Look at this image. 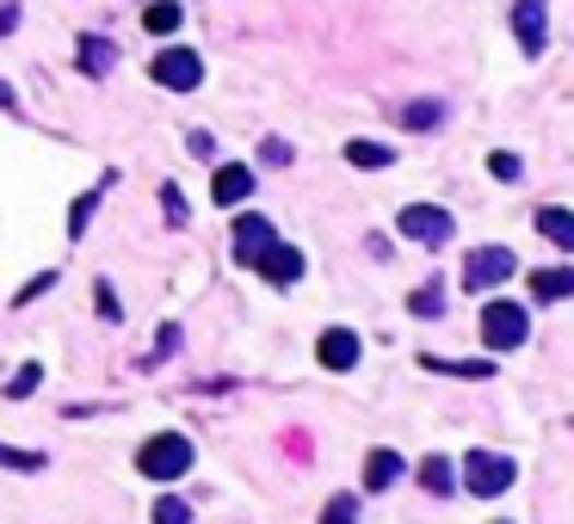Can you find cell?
<instances>
[{"instance_id":"1","label":"cell","mask_w":574,"mask_h":524,"mask_svg":"<svg viewBox=\"0 0 574 524\" xmlns=\"http://www.w3.org/2000/svg\"><path fill=\"white\" fill-rule=\"evenodd\" d=\"M137 469L149 475V481H179V475L191 469V439L186 432H155V439L137 451Z\"/></svg>"},{"instance_id":"2","label":"cell","mask_w":574,"mask_h":524,"mask_svg":"<svg viewBox=\"0 0 574 524\" xmlns=\"http://www.w3.org/2000/svg\"><path fill=\"white\" fill-rule=\"evenodd\" d=\"M525 334H531L525 303H488L482 308V346H488V352H519Z\"/></svg>"},{"instance_id":"3","label":"cell","mask_w":574,"mask_h":524,"mask_svg":"<svg viewBox=\"0 0 574 524\" xmlns=\"http://www.w3.org/2000/svg\"><path fill=\"white\" fill-rule=\"evenodd\" d=\"M513 457H501V451H470L464 457V488L476 493V500H494V493H506L513 488Z\"/></svg>"},{"instance_id":"4","label":"cell","mask_w":574,"mask_h":524,"mask_svg":"<svg viewBox=\"0 0 574 524\" xmlns=\"http://www.w3.org/2000/svg\"><path fill=\"white\" fill-rule=\"evenodd\" d=\"M396 229L408 241H420V247H445V241H452V217H445L438 203H408L396 217Z\"/></svg>"},{"instance_id":"5","label":"cell","mask_w":574,"mask_h":524,"mask_svg":"<svg viewBox=\"0 0 574 524\" xmlns=\"http://www.w3.org/2000/svg\"><path fill=\"white\" fill-rule=\"evenodd\" d=\"M149 74H155L161 86H174V93H191V86L204 81V62H198V50H161L155 62H149Z\"/></svg>"},{"instance_id":"6","label":"cell","mask_w":574,"mask_h":524,"mask_svg":"<svg viewBox=\"0 0 574 524\" xmlns=\"http://www.w3.org/2000/svg\"><path fill=\"white\" fill-rule=\"evenodd\" d=\"M513 278V254L506 247H476L470 266H464V290H494Z\"/></svg>"},{"instance_id":"7","label":"cell","mask_w":574,"mask_h":524,"mask_svg":"<svg viewBox=\"0 0 574 524\" xmlns=\"http://www.w3.org/2000/svg\"><path fill=\"white\" fill-rule=\"evenodd\" d=\"M513 32H519V50L538 56L543 37H550V13H543V0H513Z\"/></svg>"},{"instance_id":"8","label":"cell","mask_w":574,"mask_h":524,"mask_svg":"<svg viewBox=\"0 0 574 524\" xmlns=\"http://www.w3.org/2000/svg\"><path fill=\"white\" fill-rule=\"evenodd\" d=\"M272 241H279V235H272V222H266V217H242V222H235V259H242V266H260Z\"/></svg>"},{"instance_id":"9","label":"cell","mask_w":574,"mask_h":524,"mask_svg":"<svg viewBox=\"0 0 574 524\" xmlns=\"http://www.w3.org/2000/svg\"><path fill=\"white\" fill-rule=\"evenodd\" d=\"M315 358H321L328 371H352V364H359V334H347V327H328V334L315 339Z\"/></svg>"},{"instance_id":"10","label":"cell","mask_w":574,"mask_h":524,"mask_svg":"<svg viewBox=\"0 0 574 524\" xmlns=\"http://www.w3.org/2000/svg\"><path fill=\"white\" fill-rule=\"evenodd\" d=\"M562 296H574V271L569 266L531 271V303H562Z\"/></svg>"},{"instance_id":"11","label":"cell","mask_w":574,"mask_h":524,"mask_svg":"<svg viewBox=\"0 0 574 524\" xmlns=\"http://www.w3.org/2000/svg\"><path fill=\"white\" fill-rule=\"evenodd\" d=\"M74 50H81V68H87L93 81L118 68V44H112V37H99V32H87V37H81V44H74Z\"/></svg>"},{"instance_id":"12","label":"cell","mask_w":574,"mask_h":524,"mask_svg":"<svg viewBox=\"0 0 574 524\" xmlns=\"http://www.w3.org/2000/svg\"><path fill=\"white\" fill-rule=\"evenodd\" d=\"M260 271L272 278V284H296V278H303V254H296V247H284V241H272V247H266V259H260Z\"/></svg>"},{"instance_id":"13","label":"cell","mask_w":574,"mask_h":524,"mask_svg":"<svg viewBox=\"0 0 574 524\" xmlns=\"http://www.w3.org/2000/svg\"><path fill=\"white\" fill-rule=\"evenodd\" d=\"M210 198H216V203H247V198H254V173H247V167H216Z\"/></svg>"},{"instance_id":"14","label":"cell","mask_w":574,"mask_h":524,"mask_svg":"<svg viewBox=\"0 0 574 524\" xmlns=\"http://www.w3.org/2000/svg\"><path fill=\"white\" fill-rule=\"evenodd\" d=\"M538 235L574 254V210H562V203H543V210H538Z\"/></svg>"},{"instance_id":"15","label":"cell","mask_w":574,"mask_h":524,"mask_svg":"<svg viewBox=\"0 0 574 524\" xmlns=\"http://www.w3.org/2000/svg\"><path fill=\"white\" fill-rule=\"evenodd\" d=\"M396 481H401V457L396 451H371L365 457V488L383 493V488H396Z\"/></svg>"},{"instance_id":"16","label":"cell","mask_w":574,"mask_h":524,"mask_svg":"<svg viewBox=\"0 0 574 524\" xmlns=\"http://www.w3.org/2000/svg\"><path fill=\"white\" fill-rule=\"evenodd\" d=\"M426 371H445V376H494L488 358H420Z\"/></svg>"},{"instance_id":"17","label":"cell","mask_w":574,"mask_h":524,"mask_svg":"<svg viewBox=\"0 0 574 524\" xmlns=\"http://www.w3.org/2000/svg\"><path fill=\"white\" fill-rule=\"evenodd\" d=\"M179 0H155V7H149V13H142V25H149V32L155 37H167V32H179Z\"/></svg>"},{"instance_id":"18","label":"cell","mask_w":574,"mask_h":524,"mask_svg":"<svg viewBox=\"0 0 574 524\" xmlns=\"http://www.w3.org/2000/svg\"><path fill=\"white\" fill-rule=\"evenodd\" d=\"M347 161H352V167H389L396 154L383 149V142H365V136H359V142H347Z\"/></svg>"},{"instance_id":"19","label":"cell","mask_w":574,"mask_h":524,"mask_svg":"<svg viewBox=\"0 0 574 524\" xmlns=\"http://www.w3.org/2000/svg\"><path fill=\"white\" fill-rule=\"evenodd\" d=\"M420 488L445 500V493H452V463H445V457H426V463H420Z\"/></svg>"},{"instance_id":"20","label":"cell","mask_w":574,"mask_h":524,"mask_svg":"<svg viewBox=\"0 0 574 524\" xmlns=\"http://www.w3.org/2000/svg\"><path fill=\"white\" fill-rule=\"evenodd\" d=\"M438 118H445V105H438V100H414V105H401V124H408V130H433Z\"/></svg>"},{"instance_id":"21","label":"cell","mask_w":574,"mask_h":524,"mask_svg":"<svg viewBox=\"0 0 574 524\" xmlns=\"http://www.w3.org/2000/svg\"><path fill=\"white\" fill-rule=\"evenodd\" d=\"M408 308H414L420 322H433V315H445V284H420L414 296H408Z\"/></svg>"},{"instance_id":"22","label":"cell","mask_w":574,"mask_h":524,"mask_svg":"<svg viewBox=\"0 0 574 524\" xmlns=\"http://www.w3.org/2000/svg\"><path fill=\"white\" fill-rule=\"evenodd\" d=\"M321 524H359V500H352V493H333L328 512H321Z\"/></svg>"},{"instance_id":"23","label":"cell","mask_w":574,"mask_h":524,"mask_svg":"<svg viewBox=\"0 0 574 524\" xmlns=\"http://www.w3.org/2000/svg\"><path fill=\"white\" fill-rule=\"evenodd\" d=\"M37 383H44V371H37V364H25V371H13V383H7V395H13V401H25V395H32Z\"/></svg>"},{"instance_id":"24","label":"cell","mask_w":574,"mask_h":524,"mask_svg":"<svg viewBox=\"0 0 574 524\" xmlns=\"http://www.w3.org/2000/svg\"><path fill=\"white\" fill-rule=\"evenodd\" d=\"M0 469H44L37 451H13V444H0Z\"/></svg>"},{"instance_id":"25","label":"cell","mask_w":574,"mask_h":524,"mask_svg":"<svg viewBox=\"0 0 574 524\" xmlns=\"http://www.w3.org/2000/svg\"><path fill=\"white\" fill-rule=\"evenodd\" d=\"M93 296H99V315H105V322H124V303H118V290L105 284V278H99V284H93Z\"/></svg>"},{"instance_id":"26","label":"cell","mask_w":574,"mask_h":524,"mask_svg":"<svg viewBox=\"0 0 574 524\" xmlns=\"http://www.w3.org/2000/svg\"><path fill=\"white\" fill-rule=\"evenodd\" d=\"M149 524H191V506H186V500H161Z\"/></svg>"},{"instance_id":"27","label":"cell","mask_w":574,"mask_h":524,"mask_svg":"<svg viewBox=\"0 0 574 524\" xmlns=\"http://www.w3.org/2000/svg\"><path fill=\"white\" fill-rule=\"evenodd\" d=\"M93 203H99V191H87V198H74V210H69V241L87 229V217H93Z\"/></svg>"},{"instance_id":"28","label":"cell","mask_w":574,"mask_h":524,"mask_svg":"<svg viewBox=\"0 0 574 524\" xmlns=\"http://www.w3.org/2000/svg\"><path fill=\"white\" fill-rule=\"evenodd\" d=\"M161 210H167V222H186V198H179V186H161Z\"/></svg>"},{"instance_id":"29","label":"cell","mask_w":574,"mask_h":524,"mask_svg":"<svg viewBox=\"0 0 574 524\" xmlns=\"http://www.w3.org/2000/svg\"><path fill=\"white\" fill-rule=\"evenodd\" d=\"M488 167H494V179H519V154H488Z\"/></svg>"},{"instance_id":"30","label":"cell","mask_w":574,"mask_h":524,"mask_svg":"<svg viewBox=\"0 0 574 524\" xmlns=\"http://www.w3.org/2000/svg\"><path fill=\"white\" fill-rule=\"evenodd\" d=\"M179 339H186V334H179V327L167 322V327H161V334H155V352H161V358H167V352H179Z\"/></svg>"},{"instance_id":"31","label":"cell","mask_w":574,"mask_h":524,"mask_svg":"<svg viewBox=\"0 0 574 524\" xmlns=\"http://www.w3.org/2000/svg\"><path fill=\"white\" fill-rule=\"evenodd\" d=\"M50 284H56V271H37L32 284L19 290V303H32V296H44V290H50Z\"/></svg>"},{"instance_id":"32","label":"cell","mask_w":574,"mask_h":524,"mask_svg":"<svg viewBox=\"0 0 574 524\" xmlns=\"http://www.w3.org/2000/svg\"><path fill=\"white\" fill-rule=\"evenodd\" d=\"M260 154H266V161H272V167H284V161H291V149H284L279 136H272V142H266V149H260Z\"/></svg>"},{"instance_id":"33","label":"cell","mask_w":574,"mask_h":524,"mask_svg":"<svg viewBox=\"0 0 574 524\" xmlns=\"http://www.w3.org/2000/svg\"><path fill=\"white\" fill-rule=\"evenodd\" d=\"M13 25H19V0H7V7H0V37L13 32Z\"/></svg>"},{"instance_id":"34","label":"cell","mask_w":574,"mask_h":524,"mask_svg":"<svg viewBox=\"0 0 574 524\" xmlns=\"http://www.w3.org/2000/svg\"><path fill=\"white\" fill-rule=\"evenodd\" d=\"M0 105H7V112H19V93H13L7 81H0Z\"/></svg>"}]
</instances>
